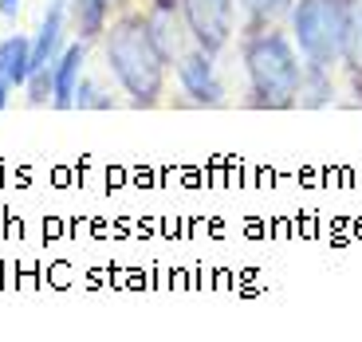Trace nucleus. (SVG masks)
I'll list each match as a JSON object with an SVG mask.
<instances>
[{
  "mask_svg": "<svg viewBox=\"0 0 362 342\" xmlns=\"http://www.w3.org/2000/svg\"><path fill=\"white\" fill-rule=\"evenodd\" d=\"M142 4H154V8H177V0H142Z\"/></svg>",
  "mask_w": 362,
  "mask_h": 342,
  "instance_id": "18",
  "label": "nucleus"
},
{
  "mask_svg": "<svg viewBox=\"0 0 362 342\" xmlns=\"http://www.w3.org/2000/svg\"><path fill=\"white\" fill-rule=\"evenodd\" d=\"M110 4H115V8H127V4H130V0H110Z\"/></svg>",
  "mask_w": 362,
  "mask_h": 342,
  "instance_id": "19",
  "label": "nucleus"
},
{
  "mask_svg": "<svg viewBox=\"0 0 362 342\" xmlns=\"http://www.w3.org/2000/svg\"><path fill=\"white\" fill-rule=\"evenodd\" d=\"M20 12V0H0V16H16Z\"/></svg>",
  "mask_w": 362,
  "mask_h": 342,
  "instance_id": "17",
  "label": "nucleus"
},
{
  "mask_svg": "<svg viewBox=\"0 0 362 342\" xmlns=\"http://www.w3.org/2000/svg\"><path fill=\"white\" fill-rule=\"evenodd\" d=\"M110 107H115V99H110L99 83L79 79V87H75V110H110Z\"/></svg>",
  "mask_w": 362,
  "mask_h": 342,
  "instance_id": "14",
  "label": "nucleus"
},
{
  "mask_svg": "<svg viewBox=\"0 0 362 342\" xmlns=\"http://www.w3.org/2000/svg\"><path fill=\"white\" fill-rule=\"evenodd\" d=\"M236 8L245 12L240 36H248V32H264L272 24H288L296 0H236Z\"/></svg>",
  "mask_w": 362,
  "mask_h": 342,
  "instance_id": "12",
  "label": "nucleus"
},
{
  "mask_svg": "<svg viewBox=\"0 0 362 342\" xmlns=\"http://www.w3.org/2000/svg\"><path fill=\"white\" fill-rule=\"evenodd\" d=\"M110 8H115L110 0H67V28L75 32V40L95 44L110 24Z\"/></svg>",
  "mask_w": 362,
  "mask_h": 342,
  "instance_id": "10",
  "label": "nucleus"
},
{
  "mask_svg": "<svg viewBox=\"0 0 362 342\" xmlns=\"http://www.w3.org/2000/svg\"><path fill=\"white\" fill-rule=\"evenodd\" d=\"M177 12L189 28L193 44L221 55L236 36V0H177Z\"/></svg>",
  "mask_w": 362,
  "mask_h": 342,
  "instance_id": "4",
  "label": "nucleus"
},
{
  "mask_svg": "<svg viewBox=\"0 0 362 342\" xmlns=\"http://www.w3.org/2000/svg\"><path fill=\"white\" fill-rule=\"evenodd\" d=\"M346 20H351V0H296V8L288 16V32L299 47L303 67L339 71Z\"/></svg>",
  "mask_w": 362,
  "mask_h": 342,
  "instance_id": "3",
  "label": "nucleus"
},
{
  "mask_svg": "<svg viewBox=\"0 0 362 342\" xmlns=\"http://www.w3.org/2000/svg\"><path fill=\"white\" fill-rule=\"evenodd\" d=\"M8 99H12V83L0 75V110H8Z\"/></svg>",
  "mask_w": 362,
  "mask_h": 342,
  "instance_id": "16",
  "label": "nucleus"
},
{
  "mask_svg": "<svg viewBox=\"0 0 362 342\" xmlns=\"http://www.w3.org/2000/svg\"><path fill=\"white\" fill-rule=\"evenodd\" d=\"M103 55H107V71L118 83V90L127 95L130 107L154 110L165 102L173 67L165 64V55L158 52L154 36H150V20L142 8H122L103 32Z\"/></svg>",
  "mask_w": 362,
  "mask_h": 342,
  "instance_id": "1",
  "label": "nucleus"
},
{
  "mask_svg": "<svg viewBox=\"0 0 362 342\" xmlns=\"http://www.w3.org/2000/svg\"><path fill=\"white\" fill-rule=\"evenodd\" d=\"M24 90H28V102H32V107H52V95H55L52 67H40V71L28 75Z\"/></svg>",
  "mask_w": 362,
  "mask_h": 342,
  "instance_id": "15",
  "label": "nucleus"
},
{
  "mask_svg": "<svg viewBox=\"0 0 362 342\" xmlns=\"http://www.w3.org/2000/svg\"><path fill=\"white\" fill-rule=\"evenodd\" d=\"M87 40H71L64 44V52L55 55L52 64V83H55V95H52V107L55 110H75V87L83 79V67H87Z\"/></svg>",
  "mask_w": 362,
  "mask_h": 342,
  "instance_id": "6",
  "label": "nucleus"
},
{
  "mask_svg": "<svg viewBox=\"0 0 362 342\" xmlns=\"http://www.w3.org/2000/svg\"><path fill=\"white\" fill-rule=\"evenodd\" d=\"M335 102V71H315L303 67V87H299V107L303 110H319Z\"/></svg>",
  "mask_w": 362,
  "mask_h": 342,
  "instance_id": "13",
  "label": "nucleus"
},
{
  "mask_svg": "<svg viewBox=\"0 0 362 342\" xmlns=\"http://www.w3.org/2000/svg\"><path fill=\"white\" fill-rule=\"evenodd\" d=\"M240 59L248 75L245 107L252 110H296L303 87V59L284 24L240 36Z\"/></svg>",
  "mask_w": 362,
  "mask_h": 342,
  "instance_id": "2",
  "label": "nucleus"
},
{
  "mask_svg": "<svg viewBox=\"0 0 362 342\" xmlns=\"http://www.w3.org/2000/svg\"><path fill=\"white\" fill-rule=\"evenodd\" d=\"M173 79H177L181 102L185 107H221L225 102V83L217 75V55L205 52L201 44H189L173 64Z\"/></svg>",
  "mask_w": 362,
  "mask_h": 342,
  "instance_id": "5",
  "label": "nucleus"
},
{
  "mask_svg": "<svg viewBox=\"0 0 362 342\" xmlns=\"http://www.w3.org/2000/svg\"><path fill=\"white\" fill-rule=\"evenodd\" d=\"M343 75L351 102L362 107V0H351V20H346V40H343Z\"/></svg>",
  "mask_w": 362,
  "mask_h": 342,
  "instance_id": "9",
  "label": "nucleus"
},
{
  "mask_svg": "<svg viewBox=\"0 0 362 342\" xmlns=\"http://www.w3.org/2000/svg\"><path fill=\"white\" fill-rule=\"evenodd\" d=\"M64 32H67V0H52L40 32L32 36V71L55 64V55L64 52Z\"/></svg>",
  "mask_w": 362,
  "mask_h": 342,
  "instance_id": "8",
  "label": "nucleus"
},
{
  "mask_svg": "<svg viewBox=\"0 0 362 342\" xmlns=\"http://www.w3.org/2000/svg\"><path fill=\"white\" fill-rule=\"evenodd\" d=\"M146 20H150V36H154L158 52L165 55V64H177L181 52L193 44L189 28H185V20H181L177 8H154V4H146Z\"/></svg>",
  "mask_w": 362,
  "mask_h": 342,
  "instance_id": "7",
  "label": "nucleus"
},
{
  "mask_svg": "<svg viewBox=\"0 0 362 342\" xmlns=\"http://www.w3.org/2000/svg\"><path fill=\"white\" fill-rule=\"evenodd\" d=\"M0 75L12 87H24L28 83V75H32V36L12 32V36L0 40Z\"/></svg>",
  "mask_w": 362,
  "mask_h": 342,
  "instance_id": "11",
  "label": "nucleus"
}]
</instances>
